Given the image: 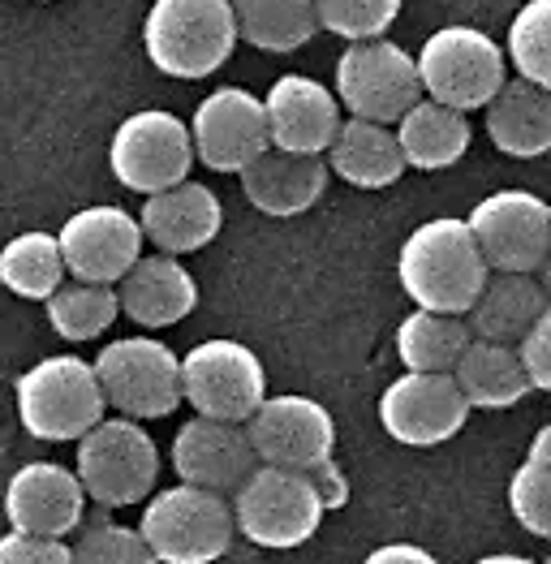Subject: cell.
Returning <instances> with one entry per match:
<instances>
[{"label": "cell", "instance_id": "obj_32", "mask_svg": "<svg viewBox=\"0 0 551 564\" xmlns=\"http://www.w3.org/2000/svg\"><path fill=\"white\" fill-rule=\"evenodd\" d=\"M508 65L517 78L551 91V0H526L508 22Z\"/></svg>", "mask_w": 551, "mask_h": 564}, {"label": "cell", "instance_id": "obj_12", "mask_svg": "<svg viewBox=\"0 0 551 564\" xmlns=\"http://www.w3.org/2000/svg\"><path fill=\"white\" fill-rule=\"evenodd\" d=\"M469 229L478 237L491 272H530L551 254V203L530 189H496L469 207Z\"/></svg>", "mask_w": 551, "mask_h": 564}, {"label": "cell", "instance_id": "obj_29", "mask_svg": "<svg viewBox=\"0 0 551 564\" xmlns=\"http://www.w3.org/2000/svg\"><path fill=\"white\" fill-rule=\"evenodd\" d=\"M241 40L259 52H298L320 35V4L315 0H233Z\"/></svg>", "mask_w": 551, "mask_h": 564}, {"label": "cell", "instance_id": "obj_35", "mask_svg": "<svg viewBox=\"0 0 551 564\" xmlns=\"http://www.w3.org/2000/svg\"><path fill=\"white\" fill-rule=\"evenodd\" d=\"M508 513L534 539L551 543V470L539 462H521L508 478Z\"/></svg>", "mask_w": 551, "mask_h": 564}, {"label": "cell", "instance_id": "obj_40", "mask_svg": "<svg viewBox=\"0 0 551 564\" xmlns=\"http://www.w3.org/2000/svg\"><path fill=\"white\" fill-rule=\"evenodd\" d=\"M530 462H539V466H548L551 470V423L539 426V435L530 440Z\"/></svg>", "mask_w": 551, "mask_h": 564}, {"label": "cell", "instance_id": "obj_34", "mask_svg": "<svg viewBox=\"0 0 551 564\" xmlns=\"http://www.w3.org/2000/svg\"><path fill=\"white\" fill-rule=\"evenodd\" d=\"M315 4H320V26L345 44L383 40L401 13V0H315Z\"/></svg>", "mask_w": 551, "mask_h": 564}, {"label": "cell", "instance_id": "obj_22", "mask_svg": "<svg viewBox=\"0 0 551 564\" xmlns=\"http://www.w3.org/2000/svg\"><path fill=\"white\" fill-rule=\"evenodd\" d=\"M126 319L147 332L173 328L198 306V281L177 254H142L134 272L117 284Z\"/></svg>", "mask_w": 551, "mask_h": 564}, {"label": "cell", "instance_id": "obj_41", "mask_svg": "<svg viewBox=\"0 0 551 564\" xmlns=\"http://www.w3.org/2000/svg\"><path fill=\"white\" fill-rule=\"evenodd\" d=\"M474 564H543V561H530V556H512V552H491V556H478Z\"/></svg>", "mask_w": 551, "mask_h": 564}, {"label": "cell", "instance_id": "obj_10", "mask_svg": "<svg viewBox=\"0 0 551 564\" xmlns=\"http://www.w3.org/2000/svg\"><path fill=\"white\" fill-rule=\"evenodd\" d=\"M198 151H194V134L182 117L164 112V108H142L130 112L108 147V169L126 189H134L142 198L164 194L173 186L190 182Z\"/></svg>", "mask_w": 551, "mask_h": 564}, {"label": "cell", "instance_id": "obj_18", "mask_svg": "<svg viewBox=\"0 0 551 564\" xmlns=\"http://www.w3.org/2000/svg\"><path fill=\"white\" fill-rule=\"evenodd\" d=\"M259 453L246 423H220V419H190L173 435V470L190 487H207L216 496H237L250 474L259 470Z\"/></svg>", "mask_w": 551, "mask_h": 564}, {"label": "cell", "instance_id": "obj_4", "mask_svg": "<svg viewBox=\"0 0 551 564\" xmlns=\"http://www.w3.org/2000/svg\"><path fill=\"white\" fill-rule=\"evenodd\" d=\"M138 530L147 534L160 564H212L233 547L237 513L229 496L173 482L147 500Z\"/></svg>", "mask_w": 551, "mask_h": 564}, {"label": "cell", "instance_id": "obj_11", "mask_svg": "<svg viewBox=\"0 0 551 564\" xmlns=\"http://www.w3.org/2000/svg\"><path fill=\"white\" fill-rule=\"evenodd\" d=\"M185 405H194L198 419L220 423H250L259 405L268 401V376L250 345L216 336L198 340L190 354H182Z\"/></svg>", "mask_w": 551, "mask_h": 564}, {"label": "cell", "instance_id": "obj_21", "mask_svg": "<svg viewBox=\"0 0 551 564\" xmlns=\"http://www.w3.org/2000/svg\"><path fill=\"white\" fill-rule=\"evenodd\" d=\"M327 177H332L327 155H293L272 147L241 173V194L250 198L255 212L272 220H293L320 203Z\"/></svg>", "mask_w": 551, "mask_h": 564}, {"label": "cell", "instance_id": "obj_15", "mask_svg": "<svg viewBox=\"0 0 551 564\" xmlns=\"http://www.w3.org/2000/svg\"><path fill=\"white\" fill-rule=\"evenodd\" d=\"M246 426H250V440H255V453L263 466L315 474L336 453V423H332L327 405L302 397V392L268 397Z\"/></svg>", "mask_w": 551, "mask_h": 564}, {"label": "cell", "instance_id": "obj_23", "mask_svg": "<svg viewBox=\"0 0 551 564\" xmlns=\"http://www.w3.org/2000/svg\"><path fill=\"white\" fill-rule=\"evenodd\" d=\"M551 311V293L539 276L530 272H491L483 297L465 315L474 340H500V345H521L534 324Z\"/></svg>", "mask_w": 551, "mask_h": 564}, {"label": "cell", "instance_id": "obj_26", "mask_svg": "<svg viewBox=\"0 0 551 564\" xmlns=\"http://www.w3.org/2000/svg\"><path fill=\"white\" fill-rule=\"evenodd\" d=\"M397 139H401V151H406L410 169L440 173V169H453L461 155L469 151L474 130H469V117L457 112V108L435 104V99H418L410 112L401 117Z\"/></svg>", "mask_w": 551, "mask_h": 564}, {"label": "cell", "instance_id": "obj_16", "mask_svg": "<svg viewBox=\"0 0 551 564\" xmlns=\"http://www.w3.org/2000/svg\"><path fill=\"white\" fill-rule=\"evenodd\" d=\"M469 401L461 392L457 376H422L406 371L379 392V426L410 448L449 444L469 419Z\"/></svg>", "mask_w": 551, "mask_h": 564}, {"label": "cell", "instance_id": "obj_19", "mask_svg": "<svg viewBox=\"0 0 551 564\" xmlns=\"http://www.w3.org/2000/svg\"><path fill=\"white\" fill-rule=\"evenodd\" d=\"M268 104V126H272L276 151L293 155H327L332 142L345 126V104L332 87L315 83L311 74H280Z\"/></svg>", "mask_w": 551, "mask_h": 564}, {"label": "cell", "instance_id": "obj_42", "mask_svg": "<svg viewBox=\"0 0 551 564\" xmlns=\"http://www.w3.org/2000/svg\"><path fill=\"white\" fill-rule=\"evenodd\" d=\"M539 281H543V289H548V293H551V254H548V263L539 268Z\"/></svg>", "mask_w": 551, "mask_h": 564}, {"label": "cell", "instance_id": "obj_9", "mask_svg": "<svg viewBox=\"0 0 551 564\" xmlns=\"http://www.w3.org/2000/svg\"><path fill=\"white\" fill-rule=\"evenodd\" d=\"M332 91L341 95L349 117L379 121V126H401V117L413 104L426 99L418 56L392 40H367V44L345 47L336 56Z\"/></svg>", "mask_w": 551, "mask_h": 564}, {"label": "cell", "instance_id": "obj_38", "mask_svg": "<svg viewBox=\"0 0 551 564\" xmlns=\"http://www.w3.org/2000/svg\"><path fill=\"white\" fill-rule=\"evenodd\" d=\"M315 478V487H320L323 505H327V513L332 509H345L349 505V478L341 474V466L336 462H327V466H320V470L311 474Z\"/></svg>", "mask_w": 551, "mask_h": 564}, {"label": "cell", "instance_id": "obj_1", "mask_svg": "<svg viewBox=\"0 0 551 564\" xmlns=\"http://www.w3.org/2000/svg\"><path fill=\"white\" fill-rule=\"evenodd\" d=\"M397 281L418 311H440V315L465 319L491 281V263L469 229V220L435 216V220H422L401 241Z\"/></svg>", "mask_w": 551, "mask_h": 564}, {"label": "cell", "instance_id": "obj_13", "mask_svg": "<svg viewBox=\"0 0 551 564\" xmlns=\"http://www.w3.org/2000/svg\"><path fill=\"white\" fill-rule=\"evenodd\" d=\"M190 134H194L198 164L233 177H241L259 155L272 151L268 104L246 87H216L207 99H198L190 117Z\"/></svg>", "mask_w": 551, "mask_h": 564}, {"label": "cell", "instance_id": "obj_31", "mask_svg": "<svg viewBox=\"0 0 551 564\" xmlns=\"http://www.w3.org/2000/svg\"><path fill=\"white\" fill-rule=\"evenodd\" d=\"M47 311V328L56 332L61 340L69 345H87L95 336L117 324L121 311V293L117 284H87V281H65V289L56 297L44 302Z\"/></svg>", "mask_w": 551, "mask_h": 564}, {"label": "cell", "instance_id": "obj_25", "mask_svg": "<svg viewBox=\"0 0 551 564\" xmlns=\"http://www.w3.org/2000/svg\"><path fill=\"white\" fill-rule=\"evenodd\" d=\"M483 121L487 139L508 160H539L551 151V91L526 78H508L505 91L487 104Z\"/></svg>", "mask_w": 551, "mask_h": 564}, {"label": "cell", "instance_id": "obj_43", "mask_svg": "<svg viewBox=\"0 0 551 564\" xmlns=\"http://www.w3.org/2000/svg\"><path fill=\"white\" fill-rule=\"evenodd\" d=\"M543 564H551V552H548V561H543Z\"/></svg>", "mask_w": 551, "mask_h": 564}, {"label": "cell", "instance_id": "obj_14", "mask_svg": "<svg viewBox=\"0 0 551 564\" xmlns=\"http://www.w3.org/2000/svg\"><path fill=\"white\" fill-rule=\"evenodd\" d=\"M56 237L65 250L69 281L87 284H121L142 263V246H147L142 220L117 203H95L74 212Z\"/></svg>", "mask_w": 551, "mask_h": 564}, {"label": "cell", "instance_id": "obj_3", "mask_svg": "<svg viewBox=\"0 0 551 564\" xmlns=\"http://www.w3.org/2000/svg\"><path fill=\"white\" fill-rule=\"evenodd\" d=\"M241 40L233 0H151L142 18L147 61L182 83L212 78Z\"/></svg>", "mask_w": 551, "mask_h": 564}, {"label": "cell", "instance_id": "obj_30", "mask_svg": "<svg viewBox=\"0 0 551 564\" xmlns=\"http://www.w3.org/2000/svg\"><path fill=\"white\" fill-rule=\"evenodd\" d=\"M65 250H61V237L44 234V229H31V234H18L4 254H0V281L13 297H26V302H47L65 289Z\"/></svg>", "mask_w": 551, "mask_h": 564}, {"label": "cell", "instance_id": "obj_39", "mask_svg": "<svg viewBox=\"0 0 551 564\" xmlns=\"http://www.w3.org/2000/svg\"><path fill=\"white\" fill-rule=\"evenodd\" d=\"M363 564H440V561L426 547H418V543H383Z\"/></svg>", "mask_w": 551, "mask_h": 564}, {"label": "cell", "instance_id": "obj_2", "mask_svg": "<svg viewBox=\"0 0 551 564\" xmlns=\"http://www.w3.org/2000/svg\"><path fill=\"white\" fill-rule=\"evenodd\" d=\"M13 405H18V423L26 426V435L44 444H69V440L78 444L104 423L108 392L95 371V358L52 354L18 376Z\"/></svg>", "mask_w": 551, "mask_h": 564}, {"label": "cell", "instance_id": "obj_17", "mask_svg": "<svg viewBox=\"0 0 551 564\" xmlns=\"http://www.w3.org/2000/svg\"><path fill=\"white\" fill-rule=\"evenodd\" d=\"M87 487L78 470L61 462H26L4 487V518L13 530L69 539L87 525Z\"/></svg>", "mask_w": 551, "mask_h": 564}, {"label": "cell", "instance_id": "obj_7", "mask_svg": "<svg viewBox=\"0 0 551 564\" xmlns=\"http://www.w3.org/2000/svg\"><path fill=\"white\" fill-rule=\"evenodd\" d=\"M233 513H237V534L246 543L268 552H289L315 539L327 505L311 474L259 466L250 474V482L233 496Z\"/></svg>", "mask_w": 551, "mask_h": 564}, {"label": "cell", "instance_id": "obj_20", "mask_svg": "<svg viewBox=\"0 0 551 564\" xmlns=\"http://www.w3.org/2000/svg\"><path fill=\"white\" fill-rule=\"evenodd\" d=\"M142 234L155 246V254H194L212 246L225 229V203L203 182H185L164 194H151L138 212Z\"/></svg>", "mask_w": 551, "mask_h": 564}, {"label": "cell", "instance_id": "obj_6", "mask_svg": "<svg viewBox=\"0 0 551 564\" xmlns=\"http://www.w3.org/2000/svg\"><path fill=\"white\" fill-rule=\"evenodd\" d=\"M95 371L104 379L108 405L121 419L151 423L169 419L185 401L182 354H173L155 336H117L95 354Z\"/></svg>", "mask_w": 551, "mask_h": 564}, {"label": "cell", "instance_id": "obj_28", "mask_svg": "<svg viewBox=\"0 0 551 564\" xmlns=\"http://www.w3.org/2000/svg\"><path fill=\"white\" fill-rule=\"evenodd\" d=\"M469 345H474V332L461 315H440V311H418L413 306L397 328L401 367L422 371V376H457Z\"/></svg>", "mask_w": 551, "mask_h": 564}, {"label": "cell", "instance_id": "obj_27", "mask_svg": "<svg viewBox=\"0 0 551 564\" xmlns=\"http://www.w3.org/2000/svg\"><path fill=\"white\" fill-rule=\"evenodd\" d=\"M457 383L474 410H508L534 392L521 345H500V340H474L461 358Z\"/></svg>", "mask_w": 551, "mask_h": 564}, {"label": "cell", "instance_id": "obj_36", "mask_svg": "<svg viewBox=\"0 0 551 564\" xmlns=\"http://www.w3.org/2000/svg\"><path fill=\"white\" fill-rule=\"evenodd\" d=\"M0 564H74V543L47 539V534H26V530H9L0 539Z\"/></svg>", "mask_w": 551, "mask_h": 564}, {"label": "cell", "instance_id": "obj_24", "mask_svg": "<svg viewBox=\"0 0 551 564\" xmlns=\"http://www.w3.org/2000/svg\"><path fill=\"white\" fill-rule=\"evenodd\" d=\"M327 164L332 173L345 182V186L358 189H388L406 177V151L397 139V126H379V121H358V117H345L341 134L327 151Z\"/></svg>", "mask_w": 551, "mask_h": 564}, {"label": "cell", "instance_id": "obj_33", "mask_svg": "<svg viewBox=\"0 0 551 564\" xmlns=\"http://www.w3.org/2000/svg\"><path fill=\"white\" fill-rule=\"evenodd\" d=\"M74 564H160V556L138 525H121L99 513L74 534Z\"/></svg>", "mask_w": 551, "mask_h": 564}, {"label": "cell", "instance_id": "obj_37", "mask_svg": "<svg viewBox=\"0 0 551 564\" xmlns=\"http://www.w3.org/2000/svg\"><path fill=\"white\" fill-rule=\"evenodd\" d=\"M521 358H526V371L534 379V392H551V311L521 340Z\"/></svg>", "mask_w": 551, "mask_h": 564}, {"label": "cell", "instance_id": "obj_8", "mask_svg": "<svg viewBox=\"0 0 551 564\" xmlns=\"http://www.w3.org/2000/svg\"><path fill=\"white\" fill-rule=\"evenodd\" d=\"M74 470L99 509H130L155 496L160 448L134 419H104L91 435L78 440Z\"/></svg>", "mask_w": 551, "mask_h": 564}, {"label": "cell", "instance_id": "obj_5", "mask_svg": "<svg viewBox=\"0 0 551 564\" xmlns=\"http://www.w3.org/2000/svg\"><path fill=\"white\" fill-rule=\"evenodd\" d=\"M418 74L426 99L457 112H487L508 83V52L478 26H440L418 47Z\"/></svg>", "mask_w": 551, "mask_h": 564}]
</instances>
